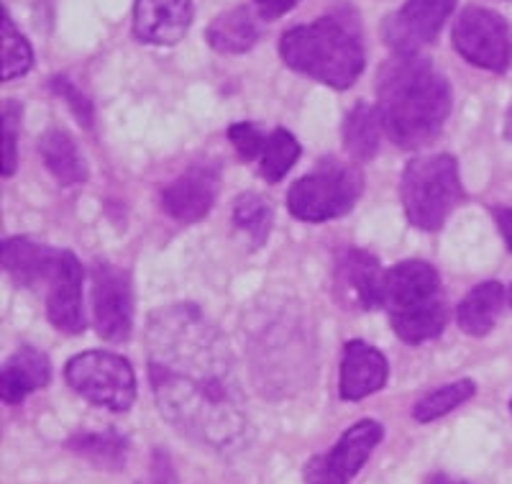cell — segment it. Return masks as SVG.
Masks as SVG:
<instances>
[{
	"label": "cell",
	"instance_id": "6da1fadb",
	"mask_svg": "<svg viewBox=\"0 0 512 484\" xmlns=\"http://www.w3.org/2000/svg\"><path fill=\"white\" fill-rule=\"evenodd\" d=\"M144 346L154 400L169 426L213 454L249 446L251 420L231 346L195 305L149 315Z\"/></svg>",
	"mask_w": 512,
	"mask_h": 484
},
{
	"label": "cell",
	"instance_id": "7a4b0ae2",
	"mask_svg": "<svg viewBox=\"0 0 512 484\" xmlns=\"http://www.w3.org/2000/svg\"><path fill=\"white\" fill-rule=\"evenodd\" d=\"M379 121L402 149H420L441 134L451 113L446 77L418 54H395L377 82Z\"/></svg>",
	"mask_w": 512,
	"mask_h": 484
},
{
	"label": "cell",
	"instance_id": "3957f363",
	"mask_svg": "<svg viewBox=\"0 0 512 484\" xmlns=\"http://www.w3.org/2000/svg\"><path fill=\"white\" fill-rule=\"evenodd\" d=\"M3 269L18 287L34 290L44 298L47 318L54 328L64 333L85 331V310H82L85 272L72 251L52 249L16 236L3 241Z\"/></svg>",
	"mask_w": 512,
	"mask_h": 484
},
{
	"label": "cell",
	"instance_id": "277c9868",
	"mask_svg": "<svg viewBox=\"0 0 512 484\" xmlns=\"http://www.w3.org/2000/svg\"><path fill=\"white\" fill-rule=\"evenodd\" d=\"M285 65L328 88H351L364 72V47L354 21L323 16L313 24L295 26L280 41Z\"/></svg>",
	"mask_w": 512,
	"mask_h": 484
},
{
	"label": "cell",
	"instance_id": "5b68a950",
	"mask_svg": "<svg viewBox=\"0 0 512 484\" xmlns=\"http://www.w3.org/2000/svg\"><path fill=\"white\" fill-rule=\"evenodd\" d=\"M382 308L387 310L392 328L405 344L431 341L446 328L448 310L441 277L431 264L418 259L387 269Z\"/></svg>",
	"mask_w": 512,
	"mask_h": 484
},
{
	"label": "cell",
	"instance_id": "8992f818",
	"mask_svg": "<svg viewBox=\"0 0 512 484\" xmlns=\"http://www.w3.org/2000/svg\"><path fill=\"white\" fill-rule=\"evenodd\" d=\"M400 195L410 226L418 231H438L464 198L456 159L451 154L413 159L402 175Z\"/></svg>",
	"mask_w": 512,
	"mask_h": 484
},
{
	"label": "cell",
	"instance_id": "52a82bcc",
	"mask_svg": "<svg viewBox=\"0 0 512 484\" xmlns=\"http://www.w3.org/2000/svg\"><path fill=\"white\" fill-rule=\"evenodd\" d=\"M361 195V175L336 162L318 164L287 193V208L297 221L323 223L346 216Z\"/></svg>",
	"mask_w": 512,
	"mask_h": 484
},
{
	"label": "cell",
	"instance_id": "ba28073f",
	"mask_svg": "<svg viewBox=\"0 0 512 484\" xmlns=\"http://www.w3.org/2000/svg\"><path fill=\"white\" fill-rule=\"evenodd\" d=\"M64 380L80 397L98 408L126 413L136 400L134 367L111 351H85L64 367Z\"/></svg>",
	"mask_w": 512,
	"mask_h": 484
},
{
	"label": "cell",
	"instance_id": "9c48e42d",
	"mask_svg": "<svg viewBox=\"0 0 512 484\" xmlns=\"http://www.w3.org/2000/svg\"><path fill=\"white\" fill-rule=\"evenodd\" d=\"M454 47L469 65L505 72L512 62V31L500 13L469 6L454 26Z\"/></svg>",
	"mask_w": 512,
	"mask_h": 484
},
{
	"label": "cell",
	"instance_id": "30bf717a",
	"mask_svg": "<svg viewBox=\"0 0 512 484\" xmlns=\"http://www.w3.org/2000/svg\"><path fill=\"white\" fill-rule=\"evenodd\" d=\"M384 438V428L377 420H359L336 444L305 464V484H349L361 467L367 464L372 451Z\"/></svg>",
	"mask_w": 512,
	"mask_h": 484
},
{
	"label": "cell",
	"instance_id": "8fae6325",
	"mask_svg": "<svg viewBox=\"0 0 512 484\" xmlns=\"http://www.w3.org/2000/svg\"><path fill=\"white\" fill-rule=\"evenodd\" d=\"M93 321L105 341L128 339L134 326V295L126 269L105 262L93 269Z\"/></svg>",
	"mask_w": 512,
	"mask_h": 484
},
{
	"label": "cell",
	"instance_id": "7c38bea8",
	"mask_svg": "<svg viewBox=\"0 0 512 484\" xmlns=\"http://www.w3.org/2000/svg\"><path fill=\"white\" fill-rule=\"evenodd\" d=\"M454 8L456 0H408L387 18L384 39L395 54H418L438 39Z\"/></svg>",
	"mask_w": 512,
	"mask_h": 484
},
{
	"label": "cell",
	"instance_id": "4fadbf2b",
	"mask_svg": "<svg viewBox=\"0 0 512 484\" xmlns=\"http://www.w3.org/2000/svg\"><path fill=\"white\" fill-rule=\"evenodd\" d=\"M218 195V167L192 164L172 185L164 187L162 208L180 223H195L208 216Z\"/></svg>",
	"mask_w": 512,
	"mask_h": 484
},
{
	"label": "cell",
	"instance_id": "5bb4252c",
	"mask_svg": "<svg viewBox=\"0 0 512 484\" xmlns=\"http://www.w3.org/2000/svg\"><path fill=\"white\" fill-rule=\"evenodd\" d=\"M192 16V0H136L134 36L141 44L172 47L187 34Z\"/></svg>",
	"mask_w": 512,
	"mask_h": 484
},
{
	"label": "cell",
	"instance_id": "9a60e30c",
	"mask_svg": "<svg viewBox=\"0 0 512 484\" xmlns=\"http://www.w3.org/2000/svg\"><path fill=\"white\" fill-rule=\"evenodd\" d=\"M387 374L390 367L382 351L369 346L367 341H349L341 359V397L349 403L364 400L382 390Z\"/></svg>",
	"mask_w": 512,
	"mask_h": 484
},
{
	"label": "cell",
	"instance_id": "2e32d148",
	"mask_svg": "<svg viewBox=\"0 0 512 484\" xmlns=\"http://www.w3.org/2000/svg\"><path fill=\"white\" fill-rule=\"evenodd\" d=\"M384 275L387 272H382L379 259L372 257L369 251L349 249L336 269L338 292L359 308L374 310L382 305Z\"/></svg>",
	"mask_w": 512,
	"mask_h": 484
},
{
	"label": "cell",
	"instance_id": "e0dca14e",
	"mask_svg": "<svg viewBox=\"0 0 512 484\" xmlns=\"http://www.w3.org/2000/svg\"><path fill=\"white\" fill-rule=\"evenodd\" d=\"M52 382V364H49L47 354H41L39 349L24 346L21 351L3 364L0 372V397L6 405L24 403L31 392L41 390Z\"/></svg>",
	"mask_w": 512,
	"mask_h": 484
},
{
	"label": "cell",
	"instance_id": "ac0fdd59",
	"mask_svg": "<svg viewBox=\"0 0 512 484\" xmlns=\"http://www.w3.org/2000/svg\"><path fill=\"white\" fill-rule=\"evenodd\" d=\"M507 292L500 282H482L459 305V328L469 336H487L505 308Z\"/></svg>",
	"mask_w": 512,
	"mask_h": 484
},
{
	"label": "cell",
	"instance_id": "d6986e66",
	"mask_svg": "<svg viewBox=\"0 0 512 484\" xmlns=\"http://www.w3.org/2000/svg\"><path fill=\"white\" fill-rule=\"evenodd\" d=\"M254 13L249 8L239 6L231 8V11L221 13V16L208 26L205 36H208V44L218 52L226 54H241L249 52L259 41V24H256Z\"/></svg>",
	"mask_w": 512,
	"mask_h": 484
},
{
	"label": "cell",
	"instance_id": "ffe728a7",
	"mask_svg": "<svg viewBox=\"0 0 512 484\" xmlns=\"http://www.w3.org/2000/svg\"><path fill=\"white\" fill-rule=\"evenodd\" d=\"M41 159L47 164V170L57 177L62 185H80L88 180V167L82 159L80 149L75 146L70 134L64 131H49L39 144Z\"/></svg>",
	"mask_w": 512,
	"mask_h": 484
},
{
	"label": "cell",
	"instance_id": "44dd1931",
	"mask_svg": "<svg viewBox=\"0 0 512 484\" xmlns=\"http://www.w3.org/2000/svg\"><path fill=\"white\" fill-rule=\"evenodd\" d=\"M72 451L82 459L93 461L95 467H103V469H123L126 464V456H128V438L121 436L116 428H105V431H85V433H77L67 441Z\"/></svg>",
	"mask_w": 512,
	"mask_h": 484
},
{
	"label": "cell",
	"instance_id": "7402d4cb",
	"mask_svg": "<svg viewBox=\"0 0 512 484\" xmlns=\"http://www.w3.org/2000/svg\"><path fill=\"white\" fill-rule=\"evenodd\" d=\"M379 111L369 103H359L344 121V146L354 162H369L379 152Z\"/></svg>",
	"mask_w": 512,
	"mask_h": 484
},
{
	"label": "cell",
	"instance_id": "603a6c76",
	"mask_svg": "<svg viewBox=\"0 0 512 484\" xmlns=\"http://www.w3.org/2000/svg\"><path fill=\"white\" fill-rule=\"evenodd\" d=\"M474 392H477V387H474L472 380H459L451 382V385L438 387V390L428 392V395L415 405L413 418L418 420V423H431V420L443 418V415H448L451 410L459 408V405H464Z\"/></svg>",
	"mask_w": 512,
	"mask_h": 484
},
{
	"label": "cell",
	"instance_id": "cb8c5ba5",
	"mask_svg": "<svg viewBox=\"0 0 512 484\" xmlns=\"http://www.w3.org/2000/svg\"><path fill=\"white\" fill-rule=\"evenodd\" d=\"M233 226L244 231L251 239V244L259 246L267 241L269 226H272V208L262 195L246 193L233 203Z\"/></svg>",
	"mask_w": 512,
	"mask_h": 484
},
{
	"label": "cell",
	"instance_id": "d4e9b609",
	"mask_svg": "<svg viewBox=\"0 0 512 484\" xmlns=\"http://www.w3.org/2000/svg\"><path fill=\"white\" fill-rule=\"evenodd\" d=\"M300 157V144L295 136L287 129H277L269 134L262 149V175L269 182H280L287 172L292 170V164Z\"/></svg>",
	"mask_w": 512,
	"mask_h": 484
},
{
	"label": "cell",
	"instance_id": "484cf974",
	"mask_svg": "<svg viewBox=\"0 0 512 484\" xmlns=\"http://www.w3.org/2000/svg\"><path fill=\"white\" fill-rule=\"evenodd\" d=\"M0 59H3V80L21 77L34 67V52L21 31L13 26L8 11H3V41H0Z\"/></svg>",
	"mask_w": 512,
	"mask_h": 484
},
{
	"label": "cell",
	"instance_id": "4316f807",
	"mask_svg": "<svg viewBox=\"0 0 512 484\" xmlns=\"http://www.w3.org/2000/svg\"><path fill=\"white\" fill-rule=\"evenodd\" d=\"M18 105L8 100L3 108V177L16 172V141H18Z\"/></svg>",
	"mask_w": 512,
	"mask_h": 484
},
{
	"label": "cell",
	"instance_id": "83f0119b",
	"mask_svg": "<svg viewBox=\"0 0 512 484\" xmlns=\"http://www.w3.org/2000/svg\"><path fill=\"white\" fill-rule=\"evenodd\" d=\"M228 139H231L233 149L241 154V159H256V154H262L264 141H267L262 139V134L249 121L233 123L231 129H228Z\"/></svg>",
	"mask_w": 512,
	"mask_h": 484
},
{
	"label": "cell",
	"instance_id": "f1b7e54d",
	"mask_svg": "<svg viewBox=\"0 0 512 484\" xmlns=\"http://www.w3.org/2000/svg\"><path fill=\"white\" fill-rule=\"evenodd\" d=\"M54 90L70 100V108L75 111V116L80 118V123L85 126V129H90V126H93V103H90L85 95H80V90H77L75 85H70L67 80H62V77H57V80H54Z\"/></svg>",
	"mask_w": 512,
	"mask_h": 484
},
{
	"label": "cell",
	"instance_id": "f546056e",
	"mask_svg": "<svg viewBox=\"0 0 512 484\" xmlns=\"http://www.w3.org/2000/svg\"><path fill=\"white\" fill-rule=\"evenodd\" d=\"M256 16L262 21H274V18L285 16L287 11L297 6V0H254Z\"/></svg>",
	"mask_w": 512,
	"mask_h": 484
},
{
	"label": "cell",
	"instance_id": "4dcf8cb0",
	"mask_svg": "<svg viewBox=\"0 0 512 484\" xmlns=\"http://www.w3.org/2000/svg\"><path fill=\"white\" fill-rule=\"evenodd\" d=\"M492 216H495V223L497 228H500V234L502 239H505L507 249L512 251V208H505V205H502V208L492 210Z\"/></svg>",
	"mask_w": 512,
	"mask_h": 484
},
{
	"label": "cell",
	"instance_id": "1f68e13d",
	"mask_svg": "<svg viewBox=\"0 0 512 484\" xmlns=\"http://www.w3.org/2000/svg\"><path fill=\"white\" fill-rule=\"evenodd\" d=\"M425 484H464V482H459V479H454V477H448V474L438 472V474H433V477L428 479V482H425Z\"/></svg>",
	"mask_w": 512,
	"mask_h": 484
},
{
	"label": "cell",
	"instance_id": "d6a6232c",
	"mask_svg": "<svg viewBox=\"0 0 512 484\" xmlns=\"http://www.w3.org/2000/svg\"><path fill=\"white\" fill-rule=\"evenodd\" d=\"M505 136H507V139L512 141V108H510V111H507V121H505Z\"/></svg>",
	"mask_w": 512,
	"mask_h": 484
},
{
	"label": "cell",
	"instance_id": "836d02e7",
	"mask_svg": "<svg viewBox=\"0 0 512 484\" xmlns=\"http://www.w3.org/2000/svg\"><path fill=\"white\" fill-rule=\"evenodd\" d=\"M510 303H512V287H510Z\"/></svg>",
	"mask_w": 512,
	"mask_h": 484
},
{
	"label": "cell",
	"instance_id": "e575fe53",
	"mask_svg": "<svg viewBox=\"0 0 512 484\" xmlns=\"http://www.w3.org/2000/svg\"><path fill=\"white\" fill-rule=\"evenodd\" d=\"M510 410H512V403H510Z\"/></svg>",
	"mask_w": 512,
	"mask_h": 484
}]
</instances>
